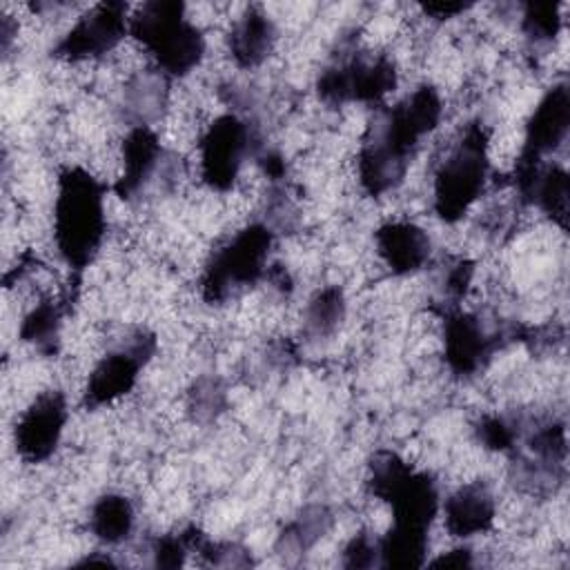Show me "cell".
Masks as SVG:
<instances>
[{
    "label": "cell",
    "mask_w": 570,
    "mask_h": 570,
    "mask_svg": "<svg viewBox=\"0 0 570 570\" xmlns=\"http://www.w3.org/2000/svg\"><path fill=\"white\" fill-rule=\"evenodd\" d=\"M107 232L105 187L85 167H67L58 176L53 198V238L60 258L73 267H87L98 254Z\"/></svg>",
    "instance_id": "cell-1"
},
{
    "label": "cell",
    "mask_w": 570,
    "mask_h": 570,
    "mask_svg": "<svg viewBox=\"0 0 570 570\" xmlns=\"http://www.w3.org/2000/svg\"><path fill=\"white\" fill-rule=\"evenodd\" d=\"M490 178V136L470 122L448 147L432 180V207L445 223L461 220L485 191Z\"/></svg>",
    "instance_id": "cell-2"
},
{
    "label": "cell",
    "mask_w": 570,
    "mask_h": 570,
    "mask_svg": "<svg viewBox=\"0 0 570 570\" xmlns=\"http://www.w3.org/2000/svg\"><path fill=\"white\" fill-rule=\"evenodd\" d=\"M129 31L163 76L183 78L205 56V36L180 2H145L129 18Z\"/></svg>",
    "instance_id": "cell-3"
},
{
    "label": "cell",
    "mask_w": 570,
    "mask_h": 570,
    "mask_svg": "<svg viewBox=\"0 0 570 570\" xmlns=\"http://www.w3.org/2000/svg\"><path fill=\"white\" fill-rule=\"evenodd\" d=\"M274 232L267 225L249 223L238 229L225 245L212 252L205 263L200 287L207 301H225L240 287L254 285L269 258Z\"/></svg>",
    "instance_id": "cell-4"
},
{
    "label": "cell",
    "mask_w": 570,
    "mask_h": 570,
    "mask_svg": "<svg viewBox=\"0 0 570 570\" xmlns=\"http://www.w3.org/2000/svg\"><path fill=\"white\" fill-rule=\"evenodd\" d=\"M198 174L214 191H229L240 178L243 163L252 147L249 127L234 114L214 118L200 131L198 140Z\"/></svg>",
    "instance_id": "cell-5"
},
{
    "label": "cell",
    "mask_w": 570,
    "mask_h": 570,
    "mask_svg": "<svg viewBox=\"0 0 570 570\" xmlns=\"http://www.w3.org/2000/svg\"><path fill=\"white\" fill-rule=\"evenodd\" d=\"M129 31L127 7L120 2H105L91 7L87 13L78 16L71 29L56 45V56L67 62L96 60L114 53L125 33Z\"/></svg>",
    "instance_id": "cell-6"
},
{
    "label": "cell",
    "mask_w": 570,
    "mask_h": 570,
    "mask_svg": "<svg viewBox=\"0 0 570 570\" xmlns=\"http://www.w3.org/2000/svg\"><path fill=\"white\" fill-rule=\"evenodd\" d=\"M154 352V336L147 332H136L125 345L107 352L91 367L85 385V403L100 407L114 403L129 394L138 381L140 367L149 361Z\"/></svg>",
    "instance_id": "cell-7"
},
{
    "label": "cell",
    "mask_w": 570,
    "mask_h": 570,
    "mask_svg": "<svg viewBox=\"0 0 570 570\" xmlns=\"http://www.w3.org/2000/svg\"><path fill=\"white\" fill-rule=\"evenodd\" d=\"M67 423V399L60 390L38 392L20 410L13 428L16 452L27 463L47 461L60 445Z\"/></svg>",
    "instance_id": "cell-8"
},
{
    "label": "cell",
    "mask_w": 570,
    "mask_h": 570,
    "mask_svg": "<svg viewBox=\"0 0 570 570\" xmlns=\"http://www.w3.org/2000/svg\"><path fill=\"white\" fill-rule=\"evenodd\" d=\"M570 127V96L568 85L559 82L548 89V94L537 102L530 118L523 125V147L519 158L541 160L543 154L557 151Z\"/></svg>",
    "instance_id": "cell-9"
},
{
    "label": "cell",
    "mask_w": 570,
    "mask_h": 570,
    "mask_svg": "<svg viewBox=\"0 0 570 570\" xmlns=\"http://www.w3.org/2000/svg\"><path fill=\"white\" fill-rule=\"evenodd\" d=\"M497 501L488 483L468 481L459 485L443 503V523L450 537L470 539L492 528Z\"/></svg>",
    "instance_id": "cell-10"
},
{
    "label": "cell",
    "mask_w": 570,
    "mask_h": 570,
    "mask_svg": "<svg viewBox=\"0 0 570 570\" xmlns=\"http://www.w3.org/2000/svg\"><path fill=\"white\" fill-rule=\"evenodd\" d=\"M379 258L392 274H412L421 269L432 252V240L423 227L412 220H387L374 232Z\"/></svg>",
    "instance_id": "cell-11"
},
{
    "label": "cell",
    "mask_w": 570,
    "mask_h": 570,
    "mask_svg": "<svg viewBox=\"0 0 570 570\" xmlns=\"http://www.w3.org/2000/svg\"><path fill=\"white\" fill-rule=\"evenodd\" d=\"M492 338L481 318L468 312L450 314L443 323V358L454 374L476 372L490 354Z\"/></svg>",
    "instance_id": "cell-12"
},
{
    "label": "cell",
    "mask_w": 570,
    "mask_h": 570,
    "mask_svg": "<svg viewBox=\"0 0 570 570\" xmlns=\"http://www.w3.org/2000/svg\"><path fill=\"white\" fill-rule=\"evenodd\" d=\"M274 45L276 27L263 9L247 7L238 18H234L227 36V49L238 67L252 69L263 65L274 51Z\"/></svg>",
    "instance_id": "cell-13"
},
{
    "label": "cell",
    "mask_w": 570,
    "mask_h": 570,
    "mask_svg": "<svg viewBox=\"0 0 570 570\" xmlns=\"http://www.w3.org/2000/svg\"><path fill=\"white\" fill-rule=\"evenodd\" d=\"M89 528L94 537L105 546H116L129 539L134 530V508L127 497L109 492L102 494L89 514Z\"/></svg>",
    "instance_id": "cell-14"
},
{
    "label": "cell",
    "mask_w": 570,
    "mask_h": 570,
    "mask_svg": "<svg viewBox=\"0 0 570 570\" xmlns=\"http://www.w3.org/2000/svg\"><path fill=\"white\" fill-rule=\"evenodd\" d=\"M543 214L552 218L559 227H566L568 218V174L566 169L550 165L541 167L539 176L532 185L530 198Z\"/></svg>",
    "instance_id": "cell-15"
},
{
    "label": "cell",
    "mask_w": 570,
    "mask_h": 570,
    "mask_svg": "<svg viewBox=\"0 0 570 570\" xmlns=\"http://www.w3.org/2000/svg\"><path fill=\"white\" fill-rule=\"evenodd\" d=\"M345 316V296L341 287L318 289L305 307V334L312 338L330 336Z\"/></svg>",
    "instance_id": "cell-16"
},
{
    "label": "cell",
    "mask_w": 570,
    "mask_h": 570,
    "mask_svg": "<svg viewBox=\"0 0 570 570\" xmlns=\"http://www.w3.org/2000/svg\"><path fill=\"white\" fill-rule=\"evenodd\" d=\"M60 307L53 301H40L24 314L20 336L38 347H53L60 330Z\"/></svg>",
    "instance_id": "cell-17"
},
{
    "label": "cell",
    "mask_w": 570,
    "mask_h": 570,
    "mask_svg": "<svg viewBox=\"0 0 570 570\" xmlns=\"http://www.w3.org/2000/svg\"><path fill=\"white\" fill-rule=\"evenodd\" d=\"M521 27L534 42H552L561 29L559 7L550 2H530L523 11Z\"/></svg>",
    "instance_id": "cell-18"
},
{
    "label": "cell",
    "mask_w": 570,
    "mask_h": 570,
    "mask_svg": "<svg viewBox=\"0 0 570 570\" xmlns=\"http://www.w3.org/2000/svg\"><path fill=\"white\" fill-rule=\"evenodd\" d=\"M343 566L347 568H370L379 563V539L372 541L370 534H356L343 550Z\"/></svg>",
    "instance_id": "cell-19"
},
{
    "label": "cell",
    "mask_w": 570,
    "mask_h": 570,
    "mask_svg": "<svg viewBox=\"0 0 570 570\" xmlns=\"http://www.w3.org/2000/svg\"><path fill=\"white\" fill-rule=\"evenodd\" d=\"M479 439L490 450H508L514 441L512 425L501 416H485L479 423Z\"/></svg>",
    "instance_id": "cell-20"
},
{
    "label": "cell",
    "mask_w": 570,
    "mask_h": 570,
    "mask_svg": "<svg viewBox=\"0 0 570 570\" xmlns=\"http://www.w3.org/2000/svg\"><path fill=\"white\" fill-rule=\"evenodd\" d=\"M187 541L183 537H160L154 541L151 557L158 568H178L185 561Z\"/></svg>",
    "instance_id": "cell-21"
},
{
    "label": "cell",
    "mask_w": 570,
    "mask_h": 570,
    "mask_svg": "<svg viewBox=\"0 0 570 570\" xmlns=\"http://www.w3.org/2000/svg\"><path fill=\"white\" fill-rule=\"evenodd\" d=\"M470 550L468 548H456V550H450L441 557H436L434 561H430V566H454V568H461V566H470L472 559H470Z\"/></svg>",
    "instance_id": "cell-22"
}]
</instances>
